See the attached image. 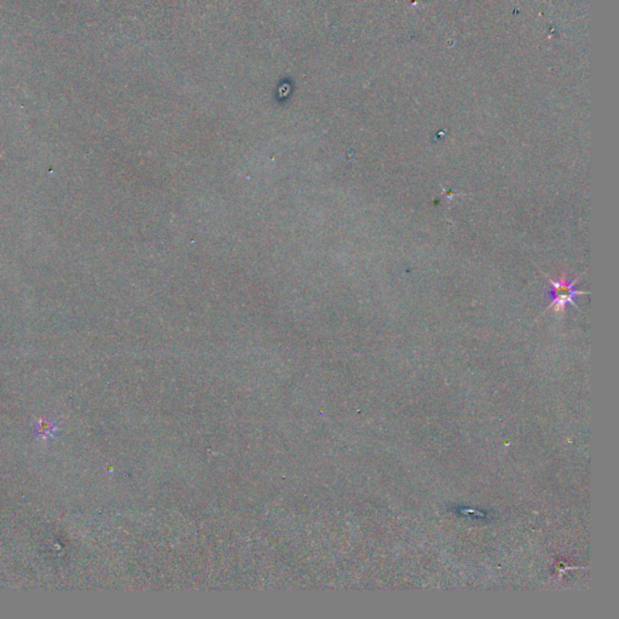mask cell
Here are the masks:
<instances>
[{
  "instance_id": "1",
  "label": "cell",
  "mask_w": 619,
  "mask_h": 619,
  "mask_svg": "<svg viewBox=\"0 0 619 619\" xmlns=\"http://www.w3.org/2000/svg\"><path fill=\"white\" fill-rule=\"evenodd\" d=\"M545 277H547V280L549 281V283L552 286L553 300L549 308H554L555 311H564L568 305L576 306L575 299H576L577 296L588 294L587 292H582V291L575 289V284L577 283L578 278L572 281V282H568L565 277H563L559 281L552 280L548 275H545Z\"/></svg>"
}]
</instances>
